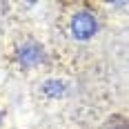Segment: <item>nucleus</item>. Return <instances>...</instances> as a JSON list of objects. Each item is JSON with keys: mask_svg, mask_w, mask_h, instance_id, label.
<instances>
[{"mask_svg": "<svg viewBox=\"0 0 129 129\" xmlns=\"http://www.w3.org/2000/svg\"><path fill=\"white\" fill-rule=\"evenodd\" d=\"M98 31V22H96V16L91 11H76L71 18V34L78 40H89L93 34Z\"/></svg>", "mask_w": 129, "mask_h": 129, "instance_id": "obj_1", "label": "nucleus"}, {"mask_svg": "<svg viewBox=\"0 0 129 129\" xmlns=\"http://www.w3.org/2000/svg\"><path fill=\"white\" fill-rule=\"evenodd\" d=\"M42 91H45L49 98H60L64 91H67V85H64L62 80H47V82L42 85Z\"/></svg>", "mask_w": 129, "mask_h": 129, "instance_id": "obj_3", "label": "nucleus"}, {"mask_svg": "<svg viewBox=\"0 0 129 129\" xmlns=\"http://www.w3.org/2000/svg\"><path fill=\"white\" fill-rule=\"evenodd\" d=\"M42 58H45V49L36 42H25L18 47V60L25 67H36L38 62H42Z\"/></svg>", "mask_w": 129, "mask_h": 129, "instance_id": "obj_2", "label": "nucleus"}]
</instances>
